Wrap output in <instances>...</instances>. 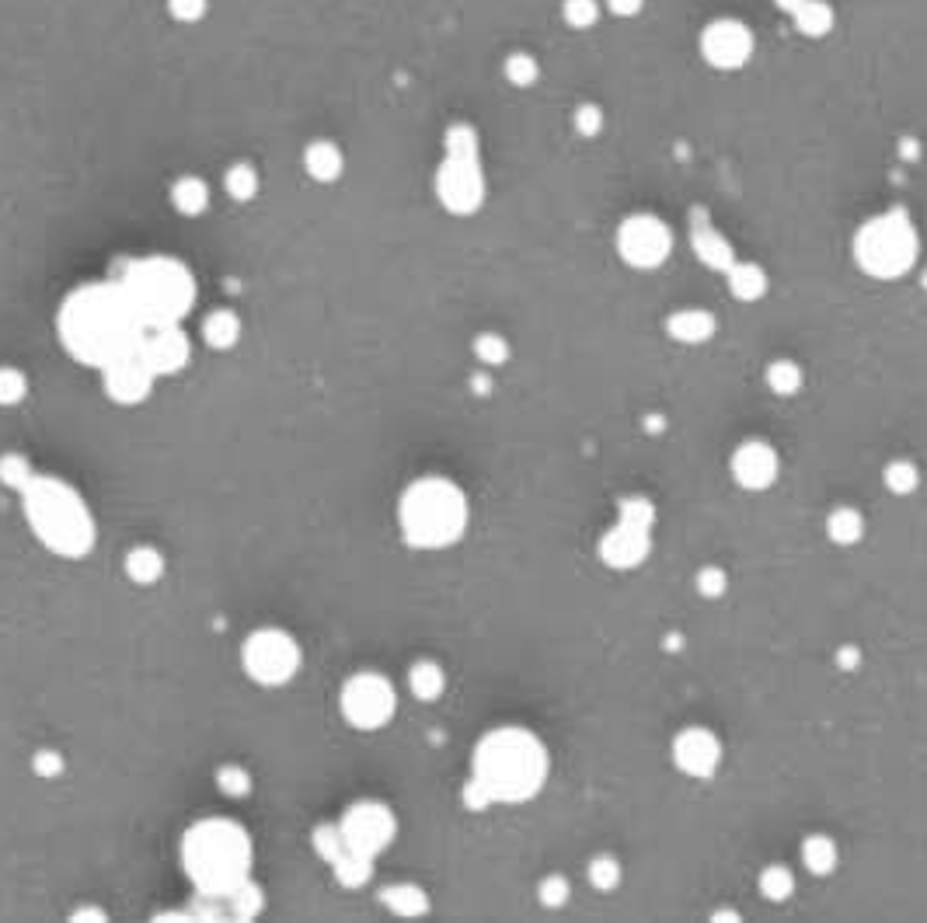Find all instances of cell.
Returning <instances> with one entry per match:
<instances>
[{
    "mask_svg": "<svg viewBox=\"0 0 927 923\" xmlns=\"http://www.w3.org/2000/svg\"><path fill=\"white\" fill-rule=\"evenodd\" d=\"M143 321L119 283H95L70 293L60 307V342L84 366L105 370L136 349Z\"/></svg>",
    "mask_w": 927,
    "mask_h": 923,
    "instance_id": "cell-1",
    "label": "cell"
},
{
    "mask_svg": "<svg viewBox=\"0 0 927 923\" xmlns=\"http://www.w3.org/2000/svg\"><path fill=\"white\" fill-rule=\"evenodd\" d=\"M548 749L527 728H492L485 739L474 746V760H471V784L488 798V805L495 802H527L548 781Z\"/></svg>",
    "mask_w": 927,
    "mask_h": 923,
    "instance_id": "cell-2",
    "label": "cell"
},
{
    "mask_svg": "<svg viewBox=\"0 0 927 923\" xmlns=\"http://www.w3.org/2000/svg\"><path fill=\"white\" fill-rule=\"evenodd\" d=\"M182 861L199 896L224 899L237 885L248 882L251 843L237 822L231 819H203L185 833Z\"/></svg>",
    "mask_w": 927,
    "mask_h": 923,
    "instance_id": "cell-3",
    "label": "cell"
},
{
    "mask_svg": "<svg viewBox=\"0 0 927 923\" xmlns=\"http://www.w3.org/2000/svg\"><path fill=\"white\" fill-rule=\"evenodd\" d=\"M21 509L28 526L49 551L63 558H84L95 547V519L84 499L60 478L39 474L21 488Z\"/></svg>",
    "mask_w": 927,
    "mask_h": 923,
    "instance_id": "cell-4",
    "label": "cell"
},
{
    "mask_svg": "<svg viewBox=\"0 0 927 923\" xmlns=\"http://www.w3.org/2000/svg\"><path fill=\"white\" fill-rule=\"evenodd\" d=\"M401 533L412 547L440 551L464 537L467 530V499L447 478H422L408 485L398 506Z\"/></svg>",
    "mask_w": 927,
    "mask_h": 923,
    "instance_id": "cell-5",
    "label": "cell"
},
{
    "mask_svg": "<svg viewBox=\"0 0 927 923\" xmlns=\"http://www.w3.org/2000/svg\"><path fill=\"white\" fill-rule=\"evenodd\" d=\"M129 304L136 307L143 328L154 324H178L192 310L196 300V283L192 272L175 258H143L126 269L119 279Z\"/></svg>",
    "mask_w": 927,
    "mask_h": 923,
    "instance_id": "cell-6",
    "label": "cell"
},
{
    "mask_svg": "<svg viewBox=\"0 0 927 923\" xmlns=\"http://www.w3.org/2000/svg\"><path fill=\"white\" fill-rule=\"evenodd\" d=\"M858 255L861 265L875 276H896L914 262V230L900 220V216H889V220H875L872 227L861 234L858 241Z\"/></svg>",
    "mask_w": 927,
    "mask_h": 923,
    "instance_id": "cell-7",
    "label": "cell"
},
{
    "mask_svg": "<svg viewBox=\"0 0 927 923\" xmlns=\"http://www.w3.org/2000/svg\"><path fill=\"white\" fill-rule=\"evenodd\" d=\"M241 659H244V669H248L251 680L265 683V687H276V683H286L293 673H297L300 648L286 631L265 627V631H255L248 641H244Z\"/></svg>",
    "mask_w": 927,
    "mask_h": 923,
    "instance_id": "cell-8",
    "label": "cell"
},
{
    "mask_svg": "<svg viewBox=\"0 0 927 923\" xmlns=\"http://www.w3.org/2000/svg\"><path fill=\"white\" fill-rule=\"evenodd\" d=\"M398 708L391 680L380 673H356L342 687V715L356 728H380L387 725Z\"/></svg>",
    "mask_w": 927,
    "mask_h": 923,
    "instance_id": "cell-9",
    "label": "cell"
},
{
    "mask_svg": "<svg viewBox=\"0 0 927 923\" xmlns=\"http://www.w3.org/2000/svg\"><path fill=\"white\" fill-rule=\"evenodd\" d=\"M339 833H342V840H346V850H356V854L373 861L380 850L391 847L394 833H398V822H394L387 805L356 802L352 809H346V816H342Z\"/></svg>",
    "mask_w": 927,
    "mask_h": 923,
    "instance_id": "cell-10",
    "label": "cell"
},
{
    "mask_svg": "<svg viewBox=\"0 0 927 923\" xmlns=\"http://www.w3.org/2000/svg\"><path fill=\"white\" fill-rule=\"evenodd\" d=\"M440 199L454 213H471L481 203V175L474 168V147L454 140L450 143V161L440 171Z\"/></svg>",
    "mask_w": 927,
    "mask_h": 923,
    "instance_id": "cell-11",
    "label": "cell"
},
{
    "mask_svg": "<svg viewBox=\"0 0 927 923\" xmlns=\"http://www.w3.org/2000/svg\"><path fill=\"white\" fill-rule=\"evenodd\" d=\"M140 359L150 370L161 377V373H178L189 363V335H185L178 324H154V328H143L140 342H136Z\"/></svg>",
    "mask_w": 927,
    "mask_h": 923,
    "instance_id": "cell-12",
    "label": "cell"
},
{
    "mask_svg": "<svg viewBox=\"0 0 927 923\" xmlns=\"http://www.w3.org/2000/svg\"><path fill=\"white\" fill-rule=\"evenodd\" d=\"M673 763H677L687 777L708 781V777H715L718 763H722V742H718V735L708 732V728L691 725L673 739Z\"/></svg>",
    "mask_w": 927,
    "mask_h": 923,
    "instance_id": "cell-13",
    "label": "cell"
},
{
    "mask_svg": "<svg viewBox=\"0 0 927 923\" xmlns=\"http://www.w3.org/2000/svg\"><path fill=\"white\" fill-rule=\"evenodd\" d=\"M102 380H105V394H109L112 401H119V405H136V401H143L150 394L157 373L150 370L140 359V352L133 349V352H126V356H119L116 363L105 366Z\"/></svg>",
    "mask_w": 927,
    "mask_h": 923,
    "instance_id": "cell-14",
    "label": "cell"
},
{
    "mask_svg": "<svg viewBox=\"0 0 927 923\" xmlns=\"http://www.w3.org/2000/svg\"><path fill=\"white\" fill-rule=\"evenodd\" d=\"M778 453H774V446L760 443V439H750V443L736 446V453H732L729 460V471L732 478H736L739 488H746V492H764V488H771L774 481H778Z\"/></svg>",
    "mask_w": 927,
    "mask_h": 923,
    "instance_id": "cell-15",
    "label": "cell"
},
{
    "mask_svg": "<svg viewBox=\"0 0 927 923\" xmlns=\"http://www.w3.org/2000/svg\"><path fill=\"white\" fill-rule=\"evenodd\" d=\"M652 551V530H645V526H635V523H624V519H617V526H610L607 533H603L600 540V558L607 568H621V572H628V568H638L645 558H649Z\"/></svg>",
    "mask_w": 927,
    "mask_h": 923,
    "instance_id": "cell-16",
    "label": "cell"
},
{
    "mask_svg": "<svg viewBox=\"0 0 927 923\" xmlns=\"http://www.w3.org/2000/svg\"><path fill=\"white\" fill-rule=\"evenodd\" d=\"M670 248V237H666L663 223L656 220H628L621 230V251L628 262L635 265H656L659 258Z\"/></svg>",
    "mask_w": 927,
    "mask_h": 923,
    "instance_id": "cell-17",
    "label": "cell"
},
{
    "mask_svg": "<svg viewBox=\"0 0 927 923\" xmlns=\"http://www.w3.org/2000/svg\"><path fill=\"white\" fill-rule=\"evenodd\" d=\"M304 168L311 171L318 182H332L342 175V150L332 140H314L304 154Z\"/></svg>",
    "mask_w": 927,
    "mask_h": 923,
    "instance_id": "cell-18",
    "label": "cell"
},
{
    "mask_svg": "<svg viewBox=\"0 0 927 923\" xmlns=\"http://www.w3.org/2000/svg\"><path fill=\"white\" fill-rule=\"evenodd\" d=\"M826 537L840 547H851L865 537V519L854 506H837L830 516H826Z\"/></svg>",
    "mask_w": 927,
    "mask_h": 923,
    "instance_id": "cell-19",
    "label": "cell"
},
{
    "mask_svg": "<svg viewBox=\"0 0 927 923\" xmlns=\"http://www.w3.org/2000/svg\"><path fill=\"white\" fill-rule=\"evenodd\" d=\"M171 203H175L178 213L185 216H199L206 206H210V189H206L203 178L196 175H185L175 182V189H171Z\"/></svg>",
    "mask_w": 927,
    "mask_h": 923,
    "instance_id": "cell-20",
    "label": "cell"
},
{
    "mask_svg": "<svg viewBox=\"0 0 927 923\" xmlns=\"http://www.w3.org/2000/svg\"><path fill=\"white\" fill-rule=\"evenodd\" d=\"M802 864H806V871H812V875H830L837 868V843L823 833L806 836V843H802Z\"/></svg>",
    "mask_w": 927,
    "mask_h": 923,
    "instance_id": "cell-21",
    "label": "cell"
},
{
    "mask_svg": "<svg viewBox=\"0 0 927 923\" xmlns=\"http://www.w3.org/2000/svg\"><path fill=\"white\" fill-rule=\"evenodd\" d=\"M380 899H384L387 910H394L398 917H422V913L429 910V896L419 885H391V889H384Z\"/></svg>",
    "mask_w": 927,
    "mask_h": 923,
    "instance_id": "cell-22",
    "label": "cell"
},
{
    "mask_svg": "<svg viewBox=\"0 0 927 923\" xmlns=\"http://www.w3.org/2000/svg\"><path fill=\"white\" fill-rule=\"evenodd\" d=\"M237 335H241V321H237V314H231V310H213L203 321V338L213 349H231Z\"/></svg>",
    "mask_w": 927,
    "mask_h": 923,
    "instance_id": "cell-23",
    "label": "cell"
},
{
    "mask_svg": "<svg viewBox=\"0 0 927 923\" xmlns=\"http://www.w3.org/2000/svg\"><path fill=\"white\" fill-rule=\"evenodd\" d=\"M408 683H412V694L419 701H436L443 694V687H447L443 669L436 662H415L412 673H408Z\"/></svg>",
    "mask_w": 927,
    "mask_h": 923,
    "instance_id": "cell-24",
    "label": "cell"
},
{
    "mask_svg": "<svg viewBox=\"0 0 927 923\" xmlns=\"http://www.w3.org/2000/svg\"><path fill=\"white\" fill-rule=\"evenodd\" d=\"M332 868H335V878H339L342 885H349V889H356V885H366V882H370V875H373L370 857L356 854V850H342V854L332 861Z\"/></svg>",
    "mask_w": 927,
    "mask_h": 923,
    "instance_id": "cell-25",
    "label": "cell"
},
{
    "mask_svg": "<svg viewBox=\"0 0 927 923\" xmlns=\"http://www.w3.org/2000/svg\"><path fill=\"white\" fill-rule=\"evenodd\" d=\"M760 892H764L771 903H785L795 892V875L785 864H771V868L760 871Z\"/></svg>",
    "mask_w": 927,
    "mask_h": 923,
    "instance_id": "cell-26",
    "label": "cell"
},
{
    "mask_svg": "<svg viewBox=\"0 0 927 923\" xmlns=\"http://www.w3.org/2000/svg\"><path fill=\"white\" fill-rule=\"evenodd\" d=\"M126 572H129V579H136V582H154L157 575L164 572V561L154 547H136L126 558Z\"/></svg>",
    "mask_w": 927,
    "mask_h": 923,
    "instance_id": "cell-27",
    "label": "cell"
},
{
    "mask_svg": "<svg viewBox=\"0 0 927 923\" xmlns=\"http://www.w3.org/2000/svg\"><path fill=\"white\" fill-rule=\"evenodd\" d=\"M882 478H886V488L893 495H914L917 485H921V471H917L910 460H893Z\"/></svg>",
    "mask_w": 927,
    "mask_h": 923,
    "instance_id": "cell-28",
    "label": "cell"
},
{
    "mask_svg": "<svg viewBox=\"0 0 927 923\" xmlns=\"http://www.w3.org/2000/svg\"><path fill=\"white\" fill-rule=\"evenodd\" d=\"M589 882L600 892L614 889V885L621 882V864H617V857H610V854L593 857V861H589Z\"/></svg>",
    "mask_w": 927,
    "mask_h": 923,
    "instance_id": "cell-29",
    "label": "cell"
},
{
    "mask_svg": "<svg viewBox=\"0 0 927 923\" xmlns=\"http://www.w3.org/2000/svg\"><path fill=\"white\" fill-rule=\"evenodd\" d=\"M617 519L652 530V523H656V509H652V502L642 499V495H628V499H621V506H617Z\"/></svg>",
    "mask_w": 927,
    "mask_h": 923,
    "instance_id": "cell-30",
    "label": "cell"
},
{
    "mask_svg": "<svg viewBox=\"0 0 927 923\" xmlns=\"http://www.w3.org/2000/svg\"><path fill=\"white\" fill-rule=\"evenodd\" d=\"M227 192H231L234 199H251L258 192V175L251 164H234L231 171H227Z\"/></svg>",
    "mask_w": 927,
    "mask_h": 923,
    "instance_id": "cell-31",
    "label": "cell"
},
{
    "mask_svg": "<svg viewBox=\"0 0 927 923\" xmlns=\"http://www.w3.org/2000/svg\"><path fill=\"white\" fill-rule=\"evenodd\" d=\"M0 481L4 485H11V488H25L28 481H32V471H28V460L25 457H18V453H4L0 457Z\"/></svg>",
    "mask_w": 927,
    "mask_h": 923,
    "instance_id": "cell-32",
    "label": "cell"
},
{
    "mask_svg": "<svg viewBox=\"0 0 927 923\" xmlns=\"http://www.w3.org/2000/svg\"><path fill=\"white\" fill-rule=\"evenodd\" d=\"M28 384L14 366H0V405H18L25 398Z\"/></svg>",
    "mask_w": 927,
    "mask_h": 923,
    "instance_id": "cell-33",
    "label": "cell"
},
{
    "mask_svg": "<svg viewBox=\"0 0 927 923\" xmlns=\"http://www.w3.org/2000/svg\"><path fill=\"white\" fill-rule=\"evenodd\" d=\"M708 331H711V321L704 314H680L677 321H673V335L687 338V342L708 338Z\"/></svg>",
    "mask_w": 927,
    "mask_h": 923,
    "instance_id": "cell-34",
    "label": "cell"
},
{
    "mask_svg": "<svg viewBox=\"0 0 927 923\" xmlns=\"http://www.w3.org/2000/svg\"><path fill=\"white\" fill-rule=\"evenodd\" d=\"M725 586H729V575H725L718 565H708V568H701V572H697V593L708 596V600L722 596Z\"/></svg>",
    "mask_w": 927,
    "mask_h": 923,
    "instance_id": "cell-35",
    "label": "cell"
},
{
    "mask_svg": "<svg viewBox=\"0 0 927 923\" xmlns=\"http://www.w3.org/2000/svg\"><path fill=\"white\" fill-rule=\"evenodd\" d=\"M569 892H572V889H569V878L551 875V878H544V882H541L537 896H541L544 906H551V910H555V906H565V903H569Z\"/></svg>",
    "mask_w": 927,
    "mask_h": 923,
    "instance_id": "cell-36",
    "label": "cell"
},
{
    "mask_svg": "<svg viewBox=\"0 0 927 923\" xmlns=\"http://www.w3.org/2000/svg\"><path fill=\"white\" fill-rule=\"evenodd\" d=\"M206 7H210V0H168L171 18L182 21V25H196V21H203Z\"/></svg>",
    "mask_w": 927,
    "mask_h": 923,
    "instance_id": "cell-37",
    "label": "cell"
},
{
    "mask_svg": "<svg viewBox=\"0 0 927 923\" xmlns=\"http://www.w3.org/2000/svg\"><path fill=\"white\" fill-rule=\"evenodd\" d=\"M767 380H771V387L778 394H795L799 391V370H795L792 363H778V366H771V373H767Z\"/></svg>",
    "mask_w": 927,
    "mask_h": 923,
    "instance_id": "cell-38",
    "label": "cell"
},
{
    "mask_svg": "<svg viewBox=\"0 0 927 923\" xmlns=\"http://www.w3.org/2000/svg\"><path fill=\"white\" fill-rule=\"evenodd\" d=\"M220 788L231 791V795H244V791L251 788V781H248V774H244L241 767H224V770H220Z\"/></svg>",
    "mask_w": 927,
    "mask_h": 923,
    "instance_id": "cell-39",
    "label": "cell"
},
{
    "mask_svg": "<svg viewBox=\"0 0 927 923\" xmlns=\"http://www.w3.org/2000/svg\"><path fill=\"white\" fill-rule=\"evenodd\" d=\"M732 286H736V293H739V297H757V293H760V286H764V279H760L753 269H739V272H736V279H732Z\"/></svg>",
    "mask_w": 927,
    "mask_h": 923,
    "instance_id": "cell-40",
    "label": "cell"
},
{
    "mask_svg": "<svg viewBox=\"0 0 927 923\" xmlns=\"http://www.w3.org/2000/svg\"><path fill=\"white\" fill-rule=\"evenodd\" d=\"M478 356L485 359V363H502V356H506V345H502L499 338L485 335V338L478 342Z\"/></svg>",
    "mask_w": 927,
    "mask_h": 923,
    "instance_id": "cell-41",
    "label": "cell"
},
{
    "mask_svg": "<svg viewBox=\"0 0 927 923\" xmlns=\"http://www.w3.org/2000/svg\"><path fill=\"white\" fill-rule=\"evenodd\" d=\"M39 770H42V774H60V756H56V753H42L39 756Z\"/></svg>",
    "mask_w": 927,
    "mask_h": 923,
    "instance_id": "cell-42",
    "label": "cell"
},
{
    "mask_svg": "<svg viewBox=\"0 0 927 923\" xmlns=\"http://www.w3.org/2000/svg\"><path fill=\"white\" fill-rule=\"evenodd\" d=\"M858 662V652L854 648H847V652H840V666H854Z\"/></svg>",
    "mask_w": 927,
    "mask_h": 923,
    "instance_id": "cell-43",
    "label": "cell"
}]
</instances>
